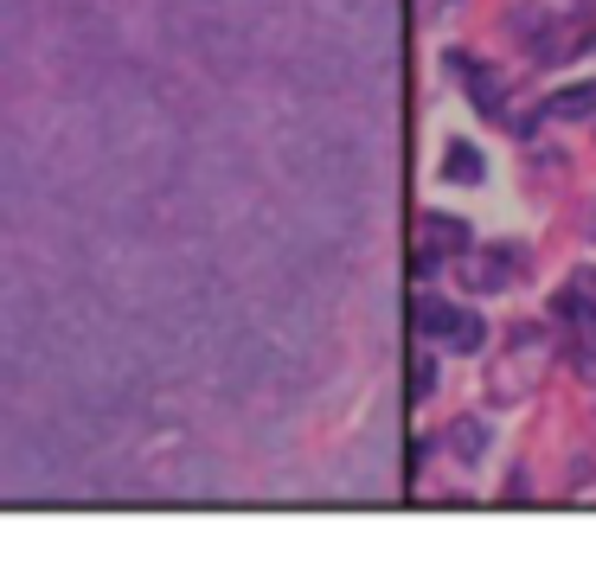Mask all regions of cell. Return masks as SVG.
Returning <instances> with one entry per match:
<instances>
[{
  "label": "cell",
  "mask_w": 596,
  "mask_h": 583,
  "mask_svg": "<svg viewBox=\"0 0 596 583\" xmlns=\"http://www.w3.org/2000/svg\"><path fill=\"white\" fill-rule=\"evenodd\" d=\"M455 251H468V224L455 212H430L423 219V256H455Z\"/></svg>",
  "instance_id": "obj_1"
},
{
  "label": "cell",
  "mask_w": 596,
  "mask_h": 583,
  "mask_svg": "<svg viewBox=\"0 0 596 583\" xmlns=\"http://www.w3.org/2000/svg\"><path fill=\"white\" fill-rule=\"evenodd\" d=\"M430 385H437V372H430V365H417V372H410V392H417V398H430Z\"/></svg>",
  "instance_id": "obj_9"
},
{
  "label": "cell",
  "mask_w": 596,
  "mask_h": 583,
  "mask_svg": "<svg viewBox=\"0 0 596 583\" xmlns=\"http://www.w3.org/2000/svg\"><path fill=\"white\" fill-rule=\"evenodd\" d=\"M455 65H462V77H468V90H475V103H482V110H500V103H507V90H500L482 65H468V58H455Z\"/></svg>",
  "instance_id": "obj_7"
},
{
  "label": "cell",
  "mask_w": 596,
  "mask_h": 583,
  "mask_svg": "<svg viewBox=\"0 0 596 583\" xmlns=\"http://www.w3.org/2000/svg\"><path fill=\"white\" fill-rule=\"evenodd\" d=\"M443 174H449V180H462V186L482 180V154H475L468 142H449L443 147Z\"/></svg>",
  "instance_id": "obj_6"
},
{
  "label": "cell",
  "mask_w": 596,
  "mask_h": 583,
  "mask_svg": "<svg viewBox=\"0 0 596 583\" xmlns=\"http://www.w3.org/2000/svg\"><path fill=\"white\" fill-rule=\"evenodd\" d=\"M482 340H487L482 321H475L468 308H455V321L443 328V346H449V353H482Z\"/></svg>",
  "instance_id": "obj_5"
},
{
  "label": "cell",
  "mask_w": 596,
  "mask_h": 583,
  "mask_svg": "<svg viewBox=\"0 0 596 583\" xmlns=\"http://www.w3.org/2000/svg\"><path fill=\"white\" fill-rule=\"evenodd\" d=\"M514 276H520V251H514V244H500V251L475 256V276H468V283H475V289H507Z\"/></svg>",
  "instance_id": "obj_3"
},
{
  "label": "cell",
  "mask_w": 596,
  "mask_h": 583,
  "mask_svg": "<svg viewBox=\"0 0 596 583\" xmlns=\"http://www.w3.org/2000/svg\"><path fill=\"white\" fill-rule=\"evenodd\" d=\"M410 321H417V333L443 340V328L455 321V308H449V301H437V295H417V301H410Z\"/></svg>",
  "instance_id": "obj_4"
},
{
  "label": "cell",
  "mask_w": 596,
  "mask_h": 583,
  "mask_svg": "<svg viewBox=\"0 0 596 583\" xmlns=\"http://www.w3.org/2000/svg\"><path fill=\"white\" fill-rule=\"evenodd\" d=\"M455 455H462V462H475V455H482V424H455Z\"/></svg>",
  "instance_id": "obj_8"
},
{
  "label": "cell",
  "mask_w": 596,
  "mask_h": 583,
  "mask_svg": "<svg viewBox=\"0 0 596 583\" xmlns=\"http://www.w3.org/2000/svg\"><path fill=\"white\" fill-rule=\"evenodd\" d=\"M545 116H552V122H591L596 84H564V90H552V97H545Z\"/></svg>",
  "instance_id": "obj_2"
}]
</instances>
